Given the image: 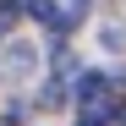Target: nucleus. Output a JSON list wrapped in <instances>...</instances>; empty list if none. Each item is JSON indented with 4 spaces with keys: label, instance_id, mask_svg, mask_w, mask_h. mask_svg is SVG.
I'll use <instances>...</instances> for the list:
<instances>
[{
    "label": "nucleus",
    "instance_id": "obj_1",
    "mask_svg": "<svg viewBox=\"0 0 126 126\" xmlns=\"http://www.w3.org/2000/svg\"><path fill=\"white\" fill-rule=\"evenodd\" d=\"M28 16L44 22V28H55V33H71L77 28V11H60L55 0H28Z\"/></svg>",
    "mask_w": 126,
    "mask_h": 126
},
{
    "label": "nucleus",
    "instance_id": "obj_2",
    "mask_svg": "<svg viewBox=\"0 0 126 126\" xmlns=\"http://www.w3.org/2000/svg\"><path fill=\"white\" fill-rule=\"evenodd\" d=\"M33 66H38V49H33V44H11V49H6V71H16V77H28Z\"/></svg>",
    "mask_w": 126,
    "mask_h": 126
},
{
    "label": "nucleus",
    "instance_id": "obj_3",
    "mask_svg": "<svg viewBox=\"0 0 126 126\" xmlns=\"http://www.w3.org/2000/svg\"><path fill=\"white\" fill-rule=\"evenodd\" d=\"M28 6H22V0H0V33H6L11 22H16V16H22Z\"/></svg>",
    "mask_w": 126,
    "mask_h": 126
},
{
    "label": "nucleus",
    "instance_id": "obj_4",
    "mask_svg": "<svg viewBox=\"0 0 126 126\" xmlns=\"http://www.w3.org/2000/svg\"><path fill=\"white\" fill-rule=\"evenodd\" d=\"M38 104H44V110H60V104H66V88H60V82H44V99Z\"/></svg>",
    "mask_w": 126,
    "mask_h": 126
},
{
    "label": "nucleus",
    "instance_id": "obj_5",
    "mask_svg": "<svg viewBox=\"0 0 126 126\" xmlns=\"http://www.w3.org/2000/svg\"><path fill=\"white\" fill-rule=\"evenodd\" d=\"M104 44H110V49H121V44H126V28H104Z\"/></svg>",
    "mask_w": 126,
    "mask_h": 126
},
{
    "label": "nucleus",
    "instance_id": "obj_6",
    "mask_svg": "<svg viewBox=\"0 0 126 126\" xmlns=\"http://www.w3.org/2000/svg\"><path fill=\"white\" fill-rule=\"evenodd\" d=\"M77 126H93V121H77Z\"/></svg>",
    "mask_w": 126,
    "mask_h": 126
}]
</instances>
